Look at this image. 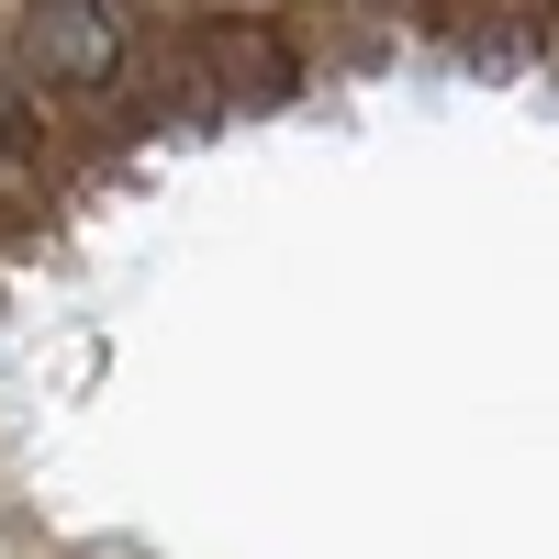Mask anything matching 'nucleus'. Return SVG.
Masks as SVG:
<instances>
[{
    "label": "nucleus",
    "mask_w": 559,
    "mask_h": 559,
    "mask_svg": "<svg viewBox=\"0 0 559 559\" xmlns=\"http://www.w3.org/2000/svg\"><path fill=\"white\" fill-rule=\"evenodd\" d=\"M112 12L102 0H45L34 12V68L45 79H68V90H90V79H112Z\"/></svg>",
    "instance_id": "nucleus-1"
}]
</instances>
